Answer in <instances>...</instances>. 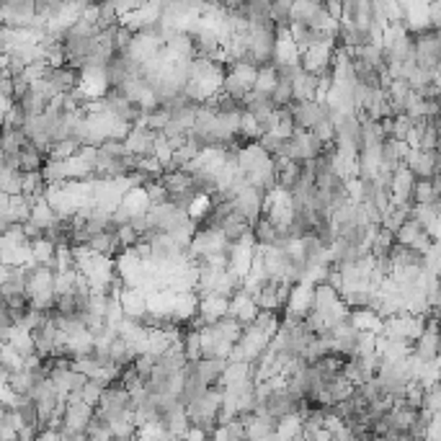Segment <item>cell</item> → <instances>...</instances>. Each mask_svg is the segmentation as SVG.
I'll use <instances>...</instances> for the list:
<instances>
[{
  "label": "cell",
  "mask_w": 441,
  "mask_h": 441,
  "mask_svg": "<svg viewBox=\"0 0 441 441\" xmlns=\"http://www.w3.org/2000/svg\"><path fill=\"white\" fill-rule=\"evenodd\" d=\"M93 415H96V408H93V405H88L80 395H70L68 400H65L62 429L70 433H78V436H86V429H88Z\"/></svg>",
  "instance_id": "cell-1"
},
{
  "label": "cell",
  "mask_w": 441,
  "mask_h": 441,
  "mask_svg": "<svg viewBox=\"0 0 441 441\" xmlns=\"http://www.w3.org/2000/svg\"><path fill=\"white\" fill-rule=\"evenodd\" d=\"M405 166L415 181H436L441 176V150H413Z\"/></svg>",
  "instance_id": "cell-2"
},
{
  "label": "cell",
  "mask_w": 441,
  "mask_h": 441,
  "mask_svg": "<svg viewBox=\"0 0 441 441\" xmlns=\"http://www.w3.org/2000/svg\"><path fill=\"white\" fill-rule=\"evenodd\" d=\"M0 19L3 26L10 29H31L37 19V3L34 0H6L0 6Z\"/></svg>",
  "instance_id": "cell-3"
},
{
  "label": "cell",
  "mask_w": 441,
  "mask_h": 441,
  "mask_svg": "<svg viewBox=\"0 0 441 441\" xmlns=\"http://www.w3.org/2000/svg\"><path fill=\"white\" fill-rule=\"evenodd\" d=\"M157 137H160V135H157L155 129H150L147 124H139V127L129 129L124 145H127L129 153L137 155L139 160H150V157H155Z\"/></svg>",
  "instance_id": "cell-4"
},
{
  "label": "cell",
  "mask_w": 441,
  "mask_h": 441,
  "mask_svg": "<svg viewBox=\"0 0 441 441\" xmlns=\"http://www.w3.org/2000/svg\"><path fill=\"white\" fill-rule=\"evenodd\" d=\"M304 163L300 160H276V186L284 194H292L294 188L302 184Z\"/></svg>",
  "instance_id": "cell-5"
},
{
  "label": "cell",
  "mask_w": 441,
  "mask_h": 441,
  "mask_svg": "<svg viewBox=\"0 0 441 441\" xmlns=\"http://www.w3.org/2000/svg\"><path fill=\"white\" fill-rule=\"evenodd\" d=\"M294 88V101H320V78L302 70L300 78L292 83Z\"/></svg>",
  "instance_id": "cell-6"
},
{
  "label": "cell",
  "mask_w": 441,
  "mask_h": 441,
  "mask_svg": "<svg viewBox=\"0 0 441 441\" xmlns=\"http://www.w3.org/2000/svg\"><path fill=\"white\" fill-rule=\"evenodd\" d=\"M279 237H282L279 227L266 215L253 225V243L258 245V248H276V245H279Z\"/></svg>",
  "instance_id": "cell-7"
},
{
  "label": "cell",
  "mask_w": 441,
  "mask_h": 441,
  "mask_svg": "<svg viewBox=\"0 0 441 441\" xmlns=\"http://www.w3.org/2000/svg\"><path fill=\"white\" fill-rule=\"evenodd\" d=\"M276 436L279 441H294L304 436V421L302 415H289V418H282L279 426H276Z\"/></svg>",
  "instance_id": "cell-8"
},
{
  "label": "cell",
  "mask_w": 441,
  "mask_h": 441,
  "mask_svg": "<svg viewBox=\"0 0 441 441\" xmlns=\"http://www.w3.org/2000/svg\"><path fill=\"white\" fill-rule=\"evenodd\" d=\"M86 439H90V441H111L114 439V429H111V423H108L101 413H96V415L90 418L88 429H86Z\"/></svg>",
  "instance_id": "cell-9"
},
{
  "label": "cell",
  "mask_w": 441,
  "mask_h": 441,
  "mask_svg": "<svg viewBox=\"0 0 441 441\" xmlns=\"http://www.w3.org/2000/svg\"><path fill=\"white\" fill-rule=\"evenodd\" d=\"M106 390H108V382H104V380H88V384H86L83 392H80V398L88 402V405L98 408V402H101V398H104V392Z\"/></svg>",
  "instance_id": "cell-10"
}]
</instances>
